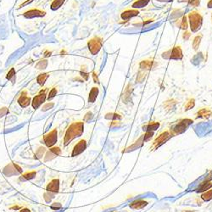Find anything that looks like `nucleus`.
Here are the masks:
<instances>
[{
    "mask_svg": "<svg viewBox=\"0 0 212 212\" xmlns=\"http://www.w3.org/2000/svg\"><path fill=\"white\" fill-rule=\"evenodd\" d=\"M93 81H94L95 83H99L100 82L99 79H98V77H97V75H96V73L94 71L93 72Z\"/></svg>",
    "mask_w": 212,
    "mask_h": 212,
    "instance_id": "8fccbe9b",
    "label": "nucleus"
},
{
    "mask_svg": "<svg viewBox=\"0 0 212 212\" xmlns=\"http://www.w3.org/2000/svg\"><path fill=\"white\" fill-rule=\"evenodd\" d=\"M176 104V101L174 100H166L165 103H164V107L167 110H171L173 109V108L175 107V105Z\"/></svg>",
    "mask_w": 212,
    "mask_h": 212,
    "instance_id": "cd10ccee",
    "label": "nucleus"
},
{
    "mask_svg": "<svg viewBox=\"0 0 212 212\" xmlns=\"http://www.w3.org/2000/svg\"><path fill=\"white\" fill-rule=\"evenodd\" d=\"M80 74H81V77H83V80H85V81H87L88 79V77H89V74L86 71V66H81Z\"/></svg>",
    "mask_w": 212,
    "mask_h": 212,
    "instance_id": "58836bf2",
    "label": "nucleus"
},
{
    "mask_svg": "<svg viewBox=\"0 0 212 212\" xmlns=\"http://www.w3.org/2000/svg\"><path fill=\"white\" fill-rule=\"evenodd\" d=\"M172 137H173V136H172V134L171 133V131H162L153 142L152 149H153V150H155V149L160 148V146H162L166 142H167L168 140L170 139Z\"/></svg>",
    "mask_w": 212,
    "mask_h": 212,
    "instance_id": "39448f33",
    "label": "nucleus"
},
{
    "mask_svg": "<svg viewBox=\"0 0 212 212\" xmlns=\"http://www.w3.org/2000/svg\"><path fill=\"white\" fill-rule=\"evenodd\" d=\"M46 152V149L44 148V147H40V148H38V149L36 151V153H35V159H36V160H39V159H41L43 156V153Z\"/></svg>",
    "mask_w": 212,
    "mask_h": 212,
    "instance_id": "f704fd0d",
    "label": "nucleus"
},
{
    "mask_svg": "<svg viewBox=\"0 0 212 212\" xmlns=\"http://www.w3.org/2000/svg\"><path fill=\"white\" fill-rule=\"evenodd\" d=\"M48 66V60L47 59H43L40 60L38 63L36 65V68L38 70H44Z\"/></svg>",
    "mask_w": 212,
    "mask_h": 212,
    "instance_id": "c9c22d12",
    "label": "nucleus"
},
{
    "mask_svg": "<svg viewBox=\"0 0 212 212\" xmlns=\"http://www.w3.org/2000/svg\"><path fill=\"white\" fill-rule=\"evenodd\" d=\"M159 1H163V2H164V1H166V2H169V1H171V0H159Z\"/></svg>",
    "mask_w": 212,
    "mask_h": 212,
    "instance_id": "4d7b16f0",
    "label": "nucleus"
},
{
    "mask_svg": "<svg viewBox=\"0 0 212 212\" xmlns=\"http://www.w3.org/2000/svg\"><path fill=\"white\" fill-rule=\"evenodd\" d=\"M158 64L156 63L155 61L153 60H144L142 61L139 65V67L141 70H151V69H153L157 66Z\"/></svg>",
    "mask_w": 212,
    "mask_h": 212,
    "instance_id": "6ab92c4d",
    "label": "nucleus"
},
{
    "mask_svg": "<svg viewBox=\"0 0 212 212\" xmlns=\"http://www.w3.org/2000/svg\"><path fill=\"white\" fill-rule=\"evenodd\" d=\"M57 139H58V131L57 129H54L49 132L46 133L45 135L43 136V143L44 144L51 148V147H54V145L57 143Z\"/></svg>",
    "mask_w": 212,
    "mask_h": 212,
    "instance_id": "423d86ee",
    "label": "nucleus"
},
{
    "mask_svg": "<svg viewBox=\"0 0 212 212\" xmlns=\"http://www.w3.org/2000/svg\"><path fill=\"white\" fill-rule=\"evenodd\" d=\"M36 175V171H32V172H27L26 173L22 174L21 176H20V181H27V180H32L33 179Z\"/></svg>",
    "mask_w": 212,
    "mask_h": 212,
    "instance_id": "5701e85b",
    "label": "nucleus"
},
{
    "mask_svg": "<svg viewBox=\"0 0 212 212\" xmlns=\"http://www.w3.org/2000/svg\"><path fill=\"white\" fill-rule=\"evenodd\" d=\"M49 73L41 74V75H39V76L37 77V78H36V81H37V83H38L40 86H43V85L45 84L47 79L49 78Z\"/></svg>",
    "mask_w": 212,
    "mask_h": 212,
    "instance_id": "b1692460",
    "label": "nucleus"
},
{
    "mask_svg": "<svg viewBox=\"0 0 212 212\" xmlns=\"http://www.w3.org/2000/svg\"><path fill=\"white\" fill-rule=\"evenodd\" d=\"M4 174L7 176H12L14 175H18V174H21L22 173V169L21 167L18 166L15 163L11 162L9 165H7L4 168Z\"/></svg>",
    "mask_w": 212,
    "mask_h": 212,
    "instance_id": "0eeeda50",
    "label": "nucleus"
},
{
    "mask_svg": "<svg viewBox=\"0 0 212 212\" xmlns=\"http://www.w3.org/2000/svg\"><path fill=\"white\" fill-rule=\"evenodd\" d=\"M56 94H57V89H56V87H53V88L49 91V93L48 95V98H47V99L49 101V100H51L52 99H54V97L56 96Z\"/></svg>",
    "mask_w": 212,
    "mask_h": 212,
    "instance_id": "ea45409f",
    "label": "nucleus"
},
{
    "mask_svg": "<svg viewBox=\"0 0 212 212\" xmlns=\"http://www.w3.org/2000/svg\"><path fill=\"white\" fill-rule=\"evenodd\" d=\"M201 39H202V36L201 35L196 36L194 37V41H193V48H194V50H198L199 44H200V42H201Z\"/></svg>",
    "mask_w": 212,
    "mask_h": 212,
    "instance_id": "72a5a7b5",
    "label": "nucleus"
},
{
    "mask_svg": "<svg viewBox=\"0 0 212 212\" xmlns=\"http://www.w3.org/2000/svg\"><path fill=\"white\" fill-rule=\"evenodd\" d=\"M46 190L54 193V194H57L59 193V180L58 178L53 179L52 181H50L49 182V184L46 187Z\"/></svg>",
    "mask_w": 212,
    "mask_h": 212,
    "instance_id": "4468645a",
    "label": "nucleus"
},
{
    "mask_svg": "<svg viewBox=\"0 0 212 212\" xmlns=\"http://www.w3.org/2000/svg\"><path fill=\"white\" fill-rule=\"evenodd\" d=\"M211 20H212V15H211Z\"/></svg>",
    "mask_w": 212,
    "mask_h": 212,
    "instance_id": "13d9d810",
    "label": "nucleus"
},
{
    "mask_svg": "<svg viewBox=\"0 0 212 212\" xmlns=\"http://www.w3.org/2000/svg\"><path fill=\"white\" fill-rule=\"evenodd\" d=\"M183 57L182 51L180 46H175L172 49L164 52L162 54V58L166 59H182Z\"/></svg>",
    "mask_w": 212,
    "mask_h": 212,
    "instance_id": "20e7f679",
    "label": "nucleus"
},
{
    "mask_svg": "<svg viewBox=\"0 0 212 212\" xmlns=\"http://www.w3.org/2000/svg\"><path fill=\"white\" fill-rule=\"evenodd\" d=\"M54 106V103H52V102L47 103V104H45L43 106V108H42V111H47V110H49V109H51L53 108Z\"/></svg>",
    "mask_w": 212,
    "mask_h": 212,
    "instance_id": "79ce46f5",
    "label": "nucleus"
},
{
    "mask_svg": "<svg viewBox=\"0 0 212 212\" xmlns=\"http://www.w3.org/2000/svg\"><path fill=\"white\" fill-rule=\"evenodd\" d=\"M138 14H139V12L137 9H128V10H126V11L122 12L121 16H122V20L126 21V20H129L130 18H131V17L137 16Z\"/></svg>",
    "mask_w": 212,
    "mask_h": 212,
    "instance_id": "aec40b11",
    "label": "nucleus"
},
{
    "mask_svg": "<svg viewBox=\"0 0 212 212\" xmlns=\"http://www.w3.org/2000/svg\"><path fill=\"white\" fill-rule=\"evenodd\" d=\"M194 121L192 119H188V118H185V119H181L178 122H176V124H174L173 126L171 127V129L169 131H171V133L172 136H177L179 134L183 133L184 131L187 130V128L193 124Z\"/></svg>",
    "mask_w": 212,
    "mask_h": 212,
    "instance_id": "f03ea898",
    "label": "nucleus"
},
{
    "mask_svg": "<svg viewBox=\"0 0 212 212\" xmlns=\"http://www.w3.org/2000/svg\"><path fill=\"white\" fill-rule=\"evenodd\" d=\"M145 77H146V72L144 71H140L138 73L137 82H143V81L145 79Z\"/></svg>",
    "mask_w": 212,
    "mask_h": 212,
    "instance_id": "4c0bfd02",
    "label": "nucleus"
},
{
    "mask_svg": "<svg viewBox=\"0 0 212 212\" xmlns=\"http://www.w3.org/2000/svg\"><path fill=\"white\" fill-rule=\"evenodd\" d=\"M182 212H195L194 210H182Z\"/></svg>",
    "mask_w": 212,
    "mask_h": 212,
    "instance_id": "6e6d98bb",
    "label": "nucleus"
},
{
    "mask_svg": "<svg viewBox=\"0 0 212 212\" xmlns=\"http://www.w3.org/2000/svg\"><path fill=\"white\" fill-rule=\"evenodd\" d=\"M176 26H179L180 28L183 30H187L188 28V21H187V17L182 16V18L181 20H178V21L176 22Z\"/></svg>",
    "mask_w": 212,
    "mask_h": 212,
    "instance_id": "c85d7f7f",
    "label": "nucleus"
},
{
    "mask_svg": "<svg viewBox=\"0 0 212 212\" xmlns=\"http://www.w3.org/2000/svg\"><path fill=\"white\" fill-rule=\"evenodd\" d=\"M212 116V110L209 108H202L199 109L198 112L195 114V118H203V119H209Z\"/></svg>",
    "mask_w": 212,
    "mask_h": 212,
    "instance_id": "dca6fc26",
    "label": "nucleus"
},
{
    "mask_svg": "<svg viewBox=\"0 0 212 212\" xmlns=\"http://www.w3.org/2000/svg\"><path fill=\"white\" fill-rule=\"evenodd\" d=\"M144 143H145L144 136L142 135L133 144L131 145V146H130V147H128V148H126L125 150H123V153H126V152H130V151L136 150V149H138V148H140V147H142V146L144 145Z\"/></svg>",
    "mask_w": 212,
    "mask_h": 212,
    "instance_id": "2eb2a0df",
    "label": "nucleus"
},
{
    "mask_svg": "<svg viewBox=\"0 0 212 212\" xmlns=\"http://www.w3.org/2000/svg\"><path fill=\"white\" fill-rule=\"evenodd\" d=\"M115 212H116V211H115Z\"/></svg>",
    "mask_w": 212,
    "mask_h": 212,
    "instance_id": "bf43d9fd",
    "label": "nucleus"
},
{
    "mask_svg": "<svg viewBox=\"0 0 212 212\" xmlns=\"http://www.w3.org/2000/svg\"><path fill=\"white\" fill-rule=\"evenodd\" d=\"M64 2H65V0H54L53 3L51 4L50 8L52 10H56V9H59V7H61V5L64 4Z\"/></svg>",
    "mask_w": 212,
    "mask_h": 212,
    "instance_id": "7c9ffc66",
    "label": "nucleus"
},
{
    "mask_svg": "<svg viewBox=\"0 0 212 212\" xmlns=\"http://www.w3.org/2000/svg\"><path fill=\"white\" fill-rule=\"evenodd\" d=\"M54 195H55V194H54V193H51V192L47 191L45 194H43V199H44V200H45L47 203H49L50 201H51V199L54 198Z\"/></svg>",
    "mask_w": 212,
    "mask_h": 212,
    "instance_id": "e433bc0d",
    "label": "nucleus"
},
{
    "mask_svg": "<svg viewBox=\"0 0 212 212\" xmlns=\"http://www.w3.org/2000/svg\"><path fill=\"white\" fill-rule=\"evenodd\" d=\"M17 102L20 104V106L22 107V108H26L27 106H29V104L32 103L31 98H30V96H28V94H27V90H24L21 92L20 97L18 98Z\"/></svg>",
    "mask_w": 212,
    "mask_h": 212,
    "instance_id": "f8f14e48",
    "label": "nucleus"
},
{
    "mask_svg": "<svg viewBox=\"0 0 212 212\" xmlns=\"http://www.w3.org/2000/svg\"><path fill=\"white\" fill-rule=\"evenodd\" d=\"M61 154V149L59 147H51L49 151H47L45 156H44V161H49L53 159L58 157Z\"/></svg>",
    "mask_w": 212,
    "mask_h": 212,
    "instance_id": "9d476101",
    "label": "nucleus"
},
{
    "mask_svg": "<svg viewBox=\"0 0 212 212\" xmlns=\"http://www.w3.org/2000/svg\"><path fill=\"white\" fill-rule=\"evenodd\" d=\"M9 110L8 108H1L0 109V118H2L3 116L6 115L7 114H9Z\"/></svg>",
    "mask_w": 212,
    "mask_h": 212,
    "instance_id": "c03bdc74",
    "label": "nucleus"
},
{
    "mask_svg": "<svg viewBox=\"0 0 212 212\" xmlns=\"http://www.w3.org/2000/svg\"><path fill=\"white\" fill-rule=\"evenodd\" d=\"M194 105H195V100H194V99H189L186 102L185 105H184V110L185 111L189 110L192 108H194Z\"/></svg>",
    "mask_w": 212,
    "mask_h": 212,
    "instance_id": "473e14b6",
    "label": "nucleus"
},
{
    "mask_svg": "<svg viewBox=\"0 0 212 212\" xmlns=\"http://www.w3.org/2000/svg\"><path fill=\"white\" fill-rule=\"evenodd\" d=\"M149 0H137L133 4H132V7L134 9H138V8H143L149 4Z\"/></svg>",
    "mask_w": 212,
    "mask_h": 212,
    "instance_id": "bb28decb",
    "label": "nucleus"
},
{
    "mask_svg": "<svg viewBox=\"0 0 212 212\" xmlns=\"http://www.w3.org/2000/svg\"><path fill=\"white\" fill-rule=\"evenodd\" d=\"M201 199H203L204 201H210V199H212V189H209L204 192L203 194H201Z\"/></svg>",
    "mask_w": 212,
    "mask_h": 212,
    "instance_id": "c756f323",
    "label": "nucleus"
},
{
    "mask_svg": "<svg viewBox=\"0 0 212 212\" xmlns=\"http://www.w3.org/2000/svg\"><path fill=\"white\" fill-rule=\"evenodd\" d=\"M6 79H7V80H9V81H12L13 83H14V81H15V71H14V68H11L10 71L7 73V75H6Z\"/></svg>",
    "mask_w": 212,
    "mask_h": 212,
    "instance_id": "2f4dec72",
    "label": "nucleus"
},
{
    "mask_svg": "<svg viewBox=\"0 0 212 212\" xmlns=\"http://www.w3.org/2000/svg\"><path fill=\"white\" fill-rule=\"evenodd\" d=\"M50 208H51L52 210H59V209H61V208H62V204H61L60 203H54L51 204Z\"/></svg>",
    "mask_w": 212,
    "mask_h": 212,
    "instance_id": "a18cd8bd",
    "label": "nucleus"
},
{
    "mask_svg": "<svg viewBox=\"0 0 212 212\" xmlns=\"http://www.w3.org/2000/svg\"><path fill=\"white\" fill-rule=\"evenodd\" d=\"M190 28L192 32H197L202 26V16L198 12H191L188 14Z\"/></svg>",
    "mask_w": 212,
    "mask_h": 212,
    "instance_id": "7ed1b4c3",
    "label": "nucleus"
},
{
    "mask_svg": "<svg viewBox=\"0 0 212 212\" xmlns=\"http://www.w3.org/2000/svg\"><path fill=\"white\" fill-rule=\"evenodd\" d=\"M87 148V142L85 139L80 140L77 144L74 146L72 150V153H71V156L75 157L77 156L79 154H81V153H83L85 151V149Z\"/></svg>",
    "mask_w": 212,
    "mask_h": 212,
    "instance_id": "9b49d317",
    "label": "nucleus"
},
{
    "mask_svg": "<svg viewBox=\"0 0 212 212\" xmlns=\"http://www.w3.org/2000/svg\"><path fill=\"white\" fill-rule=\"evenodd\" d=\"M46 89H43V90H41V92L39 93V94L36 95L33 100L32 101V105L33 109H36L37 108H39L42 104H43L45 102L46 100Z\"/></svg>",
    "mask_w": 212,
    "mask_h": 212,
    "instance_id": "1a4fd4ad",
    "label": "nucleus"
},
{
    "mask_svg": "<svg viewBox=\"0 0 212 212\" xmlns=\"http://www.w3.org/2000/svg\"><path fill=\"white\" fill-rule=\"evenodd\" d=\"M83 131H84V123L83 122H77L71 123L65 131L63 141L64 145L67 146L75 138L82 135Z\"/></svg>",
    "mask_w": 212,
    "mask_h": 212,
    "instance_id": "f257e3e1",
    "label": "nucleus"
},
{
    "mask_svg": "<svg viewBox=\"0 0 212 212\" xmlns=\"http://www.w3.org/2000/svg\"><path fill=\"white\" fill-rule=\"evenodd\" d=\"M99 88L97 87H93L91 89L90 93H89V96H88V102L89 103H93L95 102V100L97 99L98 95H99Z\"/></svg>",
    "mask_w": 212,
    "mask_h": 212,
    "instance_id": "4be33fe9",
    "label": "nucleus"
},
{
    "mask_svg": "<svg viewBox=\"0 0 212 212\" xmlns=\"http://www.w3.org/2000/svg\"><path fill=\"white\" fill-rule=\"evenodd\" d=\"M46 14L45 11H43V10H40V9H30L28 10L27 12L24 13V17L27 19H32V18H35V17H43Z\"/></svg>",
    "mask_w": 212,
    "mask_h": 212,
    "instance_id": "ddd939ff",
    "label": "nucleus"
},
{
    "mask_svg": "<svg viewBox=\"0 0 212 212\" xmlns=\"http://www.w3.org/2000/svg\"><path fill=\"white\" fill-rule=\"evenodd\" d=\"M144 136L145 142H147V141H149V140H150L153 138V131H146Z\"/></svg>",
    "mask_w": 212,
    "mask_h": 212,
    "instance_id": "37998d69",
    "label": "nucleus"
},
{
    "mask_svg": "<svg viewBox=\"0 0 212 212\" xmlns=\"http://www.w3.org/2000/svg\"><path fill=\"white\" fill-rule=\"evenodd\" d=\"M212 188V182L209 178H207V179H205V180L204 181V182H202L200 184H199V186L198 187V188H196V192L197 193H204V192H205V191H207V190L210 189Z\"/></svg>",
    "mask_w": 212,
    "mask_h": 212,
    "instance_id": "f3484780",
    "label": "nucleus"
},
{
    "mask_svg": "<svg viewBox=\"0 0 212 212\" xmlns=\"http://www.w3.org/2000/svg\"><path fill=\"white\" fill-rule=\"evenodd\" d=\"M160 124L159 122H149L148 124L143 126V129L145 131H154L160 127Z\"/></svg>",
    "mask_w": 212,
    "mask_h": 212,
    "instance_id": "412c9836",
    "label": "nucleus"
},
{
    "mask_svg": "<svg viewBox=\"0 0 212 212\" xmlns=\"http://www.w3.org/2000/svg\"><path fill=\"white\" fill-rule=\"evenodd\" d=\"M191 36V34H190V32H186L184 34H183V36H182V37H183V39H185V40H188V38H189V36Z\"/></svg>",
    "mask_w": 212,
    "mask_h": 212,
    "instance_id": "09e8293b",
    "label": "nucleus"
},
{
    "mask_svg": "<svg viewBox=\"0 0 212 212\" xmlns=\"http://www.w3.org/2000/svg\"><path fill=\"white\" fill-rule=\"evenodd\" d=\"M32 1H33V0H28V1H27V2H25V3H24V4H22V5H20V7H21H21H22V6H25V5H27V4H28V3H31V2H32Z\"/></svg>",
    "mask_w": 212,
    "mask_h": 212,
    "instance_id": "3c124183",
    "label": "nucleus"
},
{
    "mask_svg": "<svg viewBox=\"0 0 212 212\" xmlns=\"http://www.w3.org/2000/svg\"><path fill=\"white\" fill-rule=\"evenodd\" d=\"M148 204L149 203L144 199H137V200H134L133 202H131L129 206L133 210H140V209H143L145 206H147Z\"/></svg>",
    "mask_w": 212,
    "mask_h": 212,
    "instance_id": "a211bd4d",
    "label": "nucleus"
},
{
    "mask_svg": "<svg viewBox=\"0 0 212 212\" xmlns=\"http://www.w3.org/2000/svg\"><path fill=\"white\" fill-rule=\"evenodd\" d=\"M20 206H12V207L10 208V209H14V210H16V209H20Z\"/></svg>",
    "mask_w": 212,
    "mask_h": 212,
    "instance_id": "5fc2aeb1",
    "label": "nucleus"
},
{
    "mask_svg": "<svg viewBox=\"0 0 212 212\" xmlns=\"http://www.w3.org/2000/svg\"><path fill=\"white\" fill-rule=\"evenodd\" d=\"M208 8H212V0H210L208 3Z\"/></svg>",
    "mask_w": 212,
    "mask_h": 212,
    "instance_id": "864d4df0",
    "label": "nucleus"
},
{
    "mask_svg": "<svg viewBox=\"0 0 212 212\" xmlns=\"http://www.w3.org/2000/svg\"><path fill=\"white\" fill-rule=\"evenodd\" d=\"M92 118H93V113L89 111V112H87L86 115H85L83 120H84V122H88V121H90Z\"/></svg>",
    "mask_w": 212,
    "mask_h": 212,
    "instance_id": "49530a36",
    "label": "nucleus"
},
{
    "mask_svg": "<svg viewBox=\"0 0 212 212\" xmlns=\"http://www.w3.org/2000/svg\"><path fill=\"white\" fill-rule=\"evenodd\" d=\"M179 2H187L189 5H193L194 7H197L199 5V0H178Z\"/></svg>",
    "mask_w": 212,
    "mask_h": 212,
    "instance_id": "a19ab883",
    "label": "nucleus"
},
{
    "mask_svg": "<svg viewBox=\"0 0 212 212\" xmlns=\"http://www.w3.org/2000/svg\"><path fill=\"white\" fill-rule=\"evenodd\" d=\"M20 212H31V210L29 209H27V208H25V209H22Z\"/></svg>",
    "mask_w": 212,
    "mask_h": 212,
    "instance_id": "603ef678",
    "label": "nucleus"
},
{
    "mask_svg": "<svg viewBox=\"0 0 212 212\" xmlns=\"http://www.w3.org/2000/svg\"><path fill=\"white\" fill-rule=\"evenodd\" d=\"M107 120H112V121H120L122 120V116L117 113H107L104 116Z\"/></svg>",
    "mask_w": 212,
    "mask_h": 212,
    "instance_id": "393cba45",
    "label": "nucleus"
},
{
    "mask_svg": "<svg viewBox=\"0 0 212 212\" xmlns=\"http://www.w3.org/2000/svg\"><path fill=\"white\" fill-rule=\"evenodd\" d=\"M131 86H130V85H128V87L126 88V90H125V92L123 93V95H122V100H123V102L124 103H127V101L129 100V99H130V95H131Z\"/></svg>",
    "mask_w": 212,
    "mask_h": 212,
    "instance_id": "a878e982",
    "label": "nucleus"
},
{
    "mask_svg": "<svg viewBox=\"0 0 212 212\" xmlns=\"http://www.w3.org/2000/svg\"><path fill=\"white\" fill-rule=\"evenodd\" d=\"M87 47H88V49L91 52V54H97L101 49V47H102V39L96 36L93 37V39L88 41L87 43Z\"/></svg>",
    "mask_w": 212,
    "mask_h": 212,
    "instance_id": "6e6552de",
    "label": "nucleus"
},
{
    "mask_svg": "<svg viewBox=\"0 0 212 212\" xmlns=\"http://www.w3.org/2000/svg\"><path fill=\"white\" fill-rule=\"evenodd\" d=\"M120 122L119 121H113L111 123H110V125L109 126H111V127H116V126H120Z\"/></svg>",
    "mask_w": 212,
    "mask_h": 212,
    "instance_id": "de8ad7c7",
    "label": "nucleus"
}]
</instances>
